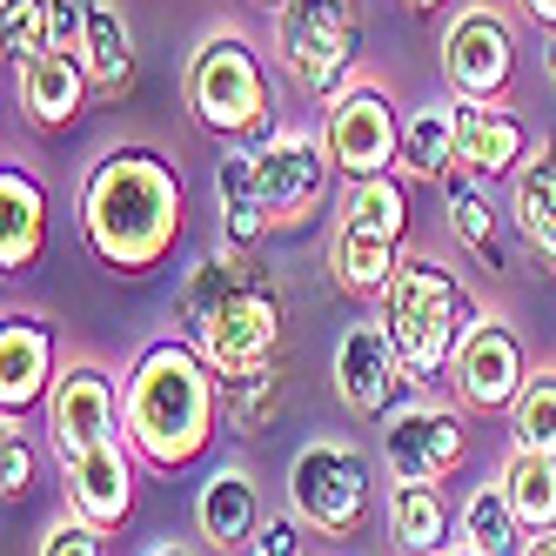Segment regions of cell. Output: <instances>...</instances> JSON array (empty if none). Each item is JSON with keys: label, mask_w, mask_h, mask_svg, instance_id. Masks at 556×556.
<instances>
[{"label": "cell", "mask_w": 556, "mask_h": 556, "mask_svg": "<svg viewBox=\"0 0 556 556\" xmlns=\"http://www.w3.org/2000/svg\"><path fill=\"white\" fill-rule=\"evenodd\" d=\"M74 215H81L88 255L108 275H122V282H141V275H154L181 242V222H188L181 168L162 148L122 141V148H108V154L88 162L81 194H74Z\"/></svg>", "instance_id": "6da1fadb"}, {"label": "cell", "mask_w": 556, "mask_h": 556, "mask_svg": "<svg viewBox=\"0 0 556 556\" xmlns=\"http://www.w3.org/2000/svg\"><path fill=\"white\" fill-rule=\"evenodd\" d=\"M175 323L215 363V376H242L282 363V329H289V302L275 268L255 249L215 242L188 262L181 289H175Z\"/></svg>", "instance_id": "7a4b0ae2"}, {"label": "cell", "mask_w": 556, "mask_h": 556, "mask_svg": "<svg viewBox=\"0 0 556 556\" xmlns=\"http://www.w3.org/2000/svg\"><path fill=\"white\" fill-rule=\"evenodd\" d=\"M122 422H128V443L148 469H188L202 463L215 429H222V376L188 336H162L148 342L128 376H122Z\"/></svg>", "instance_id": "3957f363"}, {"label": "cell", "mask_w": 556, "mask_h": 556, "mask_svg": "<svg viewBox=\"0 0 556 556\" xmlns=\"http://www.w3.org/2000/svg\"><path fill=\"white\" fill-rule=\"evenodd\" d=\"M376 315L395 336V355H403V369H409V389H435L450 376L456 349H463V336L476 329L483 308H476V295L463 289V275L443 255L409 249L403 268H395V282L382 289Z\"/></svg>", "instance_id": "277c9868"}, {"label": "cell", "mask_w": 556, "mask_h": 556, "mask_svg": "<svg viewBox=\"0 0 556 556\" xmlns=\"http://www.w3.org/2000/svg\"><path fill=\"white\" fill-rule=\"evenodd\" d=\"M181 101L194 114V128H208L215 141L268 135L275 81H268V61L255 48V34H242V27H208L202 41H194L188 67H181Z\"/></svg>", "instance_id": "5b68a950"}, {"label": "cell", "mask_w": 556, "mask_h": 556, "mask_svg": "<svg viewBox=\"0 0 556 556\" xmlns=\"http://www.w3.org/2000/svg\"><path fill=\"white\" fill-rule=\"evenodd\" d=\"M403 255H409V188H403V175L349 181L342 222L329 235V282L355 302H382Z\"/></svg>", "instance_id": "8992f818"}, {"label": "cell", "mask_w": 556, "mask_h": 556, "mask_svg": "<svg viewBox=\"0 0 556 556\" xmlns=\"http://www.w3.org/2000/svg\"><path fill=\"white\" fill-rule=\"evenodd\" d=\"M289 516L308 536H363V523L376 516V463L342 443V435H315V443L295 450L289 463Z\"/></svg>", "instance_id": "52a82bcc"}, {"label": "cell", "mask_w": 556, "mask_h": 556, "mask_svg": "<svg viewBox=\"0 0 556 556\" xmlns=\"http://www.w3.org/2000/svg\"><path fill=\"white\" fill-rule=\"evenodd\" d=\"M275 54L302 94L329 101L363 54V8L355 0H289L275 14Z\"/></svg>", "instance_id": "ba28073f"}, {"label": "cell", "mask_w": 556, "mask_h": 556, "mask_svg": "<svg viewBox=\"0 0 556 556\" xmlns=\"http://www.w3.org/2000/svg\"><path fill=\"white\" fill-rule=\"evenodd\" d=\"M323 141L342 181H376L395 175V154H403V114H395L389 88L369 74H349V81L323 101Z\"/></svg>", "instance_id": "9c48e42d"}, {"label": "cell", "mask_w": 556, "mask_h": 556, "mask_svg": "<svg viewBox=\"0 0 556 556\" xmlns=\"http://www.w3.org/2000/svg\"><path fill=\"white\" fill-rule=\"evenodd\" d=\"M516 14L496 8V0H463V8L443 21V41H435V61H443V81L463 101H503L516 81Z\"/></svg>", "instance_id": "30bf717a"}, {"label": "cell", "mask_w": 556, "mask_h": 556, "mask_svg": "<svg viewBox=\"0 0 556 556\" xmlns=\"http://www.w3.org/2000/svg\"><path fill=\"white\" fill-rule=\"evenodd\" d=\"M255 175L268 194V215L275 235H295L323 215L329 188H336V162H329V141L323 128H268L255 148Z\"/></svg>", "instance_id": "8fae6325"}, {"label": "cell", "mask_w": 556, "mask_h": 556, "mask_svg": "<svg viewBox=\"0 0 556 556\" xmlns=\"http://www.w3.org/2000/svg\"><path fill=\"white\" fill-rule=\"evenodd\" d=\"M469 456V429H463V403H429L409 395L382 416V469L389 483H450Z\"/></svg>", "instance_id": "7c38bea8"}, {"label": "cell", "mask_w": 556, "mask_h": 556, "mask_svg": "<svg viewBox=\"0 0 556 556\" xmlns=\"http://www.w3.org/2000/svg\"><path fill=\"white\" fill-rule=\"evenodd\" d=\"M443 382H450V395L463 409L509 416L516 395H523V382H530V349H523V336H516L503 315H476V329L463 336V349H456V363H450Z\"/></svg>", "instance_id": "4fadbf2b"}, {"label": "cell", "mask_w": 556, "mask_h": 556, "mask_svg": "<svg viewBox=\"0 0 556 556\" xmlns=\"http://www.w3.org/2000/svg\"><path fill=\"white\" fill-rule=\"evenodd\" d=\"M48 443L54 456H81L94 443H114V435H128L122 422V382H114L108 363H94V355H67V369L48 395Z\"/></svg>", "instance_id": "5bb4252c"}, {"label": "cell", "mask_w": 556, "mask_h": 556, "mask_svg": "<svg viewBox=\"0 0 556 556\" xmlns=\"http://www.w3.org/2000/svg\"><path fill=\"white\" fill-rule=\"evenodd\" d=\"M329 382H336V403L363 422H382L395 403H403V355H395V336L382 315H363V323H349V336L336 342V363H329Z\"/></svg>", "instance_id": "9a60e30c"}, {"label": "cell", "mask_w": 556, "mask_h": 556, "mask_svg": "<svg viewBox=\"0 0 556 556\" xmlns=\"http://www.w3.org/2000/svg\"><path fill=\"white\" fill-rule=\"evenodd\" d=\"M54 382H61V342L48 329V315L8 308V323H0V416L48 409Z\"/></svg>", "instance_id": "2e32d148"}, {"label": "cell", "mask_w": 556, "mask_h": 556, "mask_svg": "<svg viewBox=\"0 0 556 556\" xmlns=\"http://www.w3.org/2000/svg\"><path fill=\"white\" fill-rule=\"evenodd\" d=\"M61 490L74 516H88L114 536L135 516V443L114 435V443H94L81 456H61Z\"/></svg>", "instance_id": "e0dca14e"}, {"label": "cell", "mask_w": 556, "mask_h": 556, "mask_svg": "<svg viewBox=\"0 0 556 556\" xmlns=\"http://www.w3.org/2000/svg\"><path fill=\"white\" fill-rule=\"evenodd\" d=\"M262 523H268V509H262L255 469H249V463L208 469L202 496H194V530H202V543H208L215 556H249L255 536H262Z\"/></svg>", "instance_id": "ac0fdd59"}, {"label": "cell", "mask_w": 556, "mask_h": 556, "mask_svg": "<svg viewBox=\"0 0 556 556\" xmlns=\"http://www.w3.org/2000/svg\"><path fill=\"white\" fill-rule=\"evenodd\" d=\"M450 108H456V154H463V168L476 175V181H503V175H516L530 162V128L516 122V108H503V101H463V94H450Z\"/></svg>", "instance_id": "d6986e66"}, {"label": "cell", "mask_w": 556, "mask_h": 556, "mask_svg": "<svg viewBox=\"0 0 556 556\" xmlns=\"http://www.w3.org/2000/svg\"><path fill=\"white\" fill-rule=\"evenodd\" d=\"M14 94H21L27 128H74L88 94H94V81H88L81 54H41V61L14 67Z\"/></svg>", "instance_id": "ffe728a7"}, {"label": "cell", "mask_w": 556, "mask_h": 556, "mask_svg": "<svg viewBox=\"0 0 556 556\" xmlns=\"http://www.w3.org/2000/svg\"><path fill=\"white\" fill-rule=\"evenodd\" d=\"M215 215H222V242H235V249H262L275 235L268 194H262V175H255V148L228 141L215 154Z\"/></svg>", "instance_id": "44dd1931"}, {"label": "cell", "mask_w": 556, "mask_h": 556, "mask_svg": "<svg viewBox=\"0 0 556 556\" xmlns=\"http://www.w3.org/2000/svg\"><path fill=\"white\" fill-rule=\"evenodd\" d=\"M509 228L543 268H556V141H536L530 162L509 175Z\"/></svg>", "instance_id": "7402d4cb"}, {"label": "cell", "mask_w": 556, "mask_h": 556, "mask_svg": "<svg viewBox=\"0 0 556 556\" xmlns=\"http://www.w3.org/2000/svg\"><path fill=\"white\" fill-rule=\"evenodd\" d=\"M48 255V188L21 162L0 168V268L21 275Z\"/></svg>", "instance_id": "603a6c76"}, {"label": "cell", "mask_w": 556, "mask_h": 556, "mask_svg": "<svg viewBox=\"0 0 556 556\" xmlns=\"http://www.w3.org/2000/svg\"><path fill=\"white\" fill-rule=\"evenodd\" d=\"M443 215H450V235H456V249L483 268V275H503L509 268V242H503V215L496 202L483 194V181H476L469 168H456L443 181Z\"/></svg>", "instance_id": "cb8c5ba5"}, {"label": "cell", "mask_w": 556, "mask_h": 556, "mask_svg": "<svg viewBox=\"0 0 556 556\" xmlns=\"http://www.w3.org/2000/svg\"><path fill=\"white\" fill-rule=\"evenodd\" d=\"M456 509L443 483H389V543L395 556H450Z\"/></svg>", "instance_id": "d4e9b609"}, {"label": "cell", "mask_w": 556, "mask_h": 556, "mask_svg": "<svg viewBox=\"0 0 556 556\" xmlns=\"http://www.w3.org/2000/svg\"><path fill=\"white\" fill-rule=\"evenodd\" d=\"M456 168H463V154H456V108H450V101L416 108L409 122H403V154H395V175L443 188Z\"/></svg>", "instance_id": "484cf974"}, {"label": "cell", "mask_w": 556, "mask_h": 556, "mask_svg": "<svg viewBox=\"0 0 556 556\" xmlns=\"http://www.w3.org/2000/svg\"><path fill=\"white\" fill-rule=\"evenodd\" d=\"M81 67H88L94 94H108V101H122V94L135 88V27H128V14L114 8V0H88Z\"/></svg>", "instance_id": "4316f807"}, {"label": "cell", "mask_w": 556, "mask_h": 556, "mask_svg": "<svg viewBox=\"0 0 556 556\" xmlns=\"http://www.w3.org/2000/svg\"><path fill=\"white\" fill-rule=\"evenodd\" d=\"M496 490L509 496L516 523H523L530 536H536V530H556V456L516 450V443H509V456L496 463Z\"/></svg>", "instance_id": "83f0119b"}, {"label": "cell", "mask_w": 556, "mask_h": 556, "mask_svg": "<svg viewBox=\"0 0 556 556\" xmlns=\"http://www.w3.org/2000/svg\"><path fill=\"white\" fill-rule=\"evenodd\" d=\"M456 543L483 549V556H523L530 530L516 523V509H509V496L496 490V476H490V483L463 503V516H456Z\"/></svg>", "instance_id": "f1b7e54d"}, {"label": "cell", "mask_w": 556, "mask_h": 556, "mask_svg": "<svg viewBox=\"0 0 556 556\" xmlns=\"http://www.w3.org/2000/svg\"><path fill=\"white\" fill-rule=\"evenodd\" d=\"M275 416H282V363L222 376V422H228L235 435H262Z\"/></svg>", "instance_id": "f546056e"}, {"label": "cell", "mask_w": 556, "mask_h": 556, "mask_svg": "<svg viewBox=\"0 0 556 556\" xmlns=\"http://www.w3.org/2000/svg\"><path fill=\"white\" fill-rule=\"evenodd\" d=\"M509 443L556 456V363L530 369L523 395H516V409H509Z\"/></svg>", "instance_id": "4dcf8cb0"}, {"label": "cell", "mask_w": 556, "mask_h": 556, "mask_svg": "<svg viewBox=\"0 0 556 556\" xmlns=\"http://www.w3.org/2000/svg\"><path fill=\"white\" fill-rule=\"evenodd\" d=\"M0 41L14 67L54 54V0H0Z\"/></svg>", "instance_id": "1f68e13d"}, {"label": "cell", "mask_w": 556, "mask_h": 556, "mask_svg": "<svg viewBox=\"0 0 556 556\" xmlns=\"http://www.w3.org/2000/svg\"><path fill=\"white\" fill-rule=\"evenodd\" d=\"M27 483H34V443H27L21 416H0V496L21 503Z\"/></svg>", "instance_id": "d6a6232c"}, {"label": "cell", "mask_w": 556, "mask_h": 556, "mask_svg": "<svg viewBox=\"0 0 556 556\" xmlns=\"http://www.w3.org/2000/svg\"><path fill=\"white\" fill-rule=\"evenodd\" d=\"M41 556H108V530L88 523V516H74V509H61L48 523V536H41Z\"/></svg>", "instance_id": "836d02e7"}, {"label": "cell", "mask_w": 556, "mask_h": 556, "mask_svg": "<svg viewBox=\"0 0 556 556\" xmlns=\"http://www.w3.org/2000/svg\"><path fill=\"white\" fill-rule=\"evenodd\" d=\"M302 543H308V530L295 523V516H268L249 556H302Z\"/></svg>", "instance_id": "e575fe53"}, {"label": "cell", "mask_w": 556, "mask_h": 556, "mask_svg": "<svg viewBox=\"0 0 556 556\" xmlns=\"http://www.w3.org/2000/svg\"><path fill=\"white\" fill-rule=\"evenodd\" d=\"M516 14H523V21H536L543 34L556 27V0H516Z\"/></svg>", "instance_id": "d590c367"}, {"label": "cell", "mask_w": 556, "mask_h": 556, "mask_svg": "<svg viewBox=\"0 0 556 556\" xmlns=\"http://www.w3.org/2000/svg\"><path fill=\"white\" fill-rule=\"evenodd\" d=\"M543 81H549V94H556V27L543 34Z\"/></svg>", "instance_id": "8d00e7d4"}, {"label": "cell", "mask_w": 556, "mask_h": 556, "mask_svg": "<svg viewBox=\"0 0 556 556\" xmlns=\"http://www.w3.org/2000/svg\"><path fill=\"white\" fill-rule=\"evenodd\" d=\"M523 556H556V530H536V536L523 543Z\"/></svg>", "instance_id": "74e56055"}, {"label": "cell", "mask_w": 556, "mask_h": 556, "mask_svg": "<svg viewBox=\"0 0 556 556\" xmlns=\"http://www.w3.org/2000/svg\"><path fill=\"white\" fill-rule=\"evenodd\" d=\"M148 556H194V549H188V543H154Z\"/></svg>", "instance_id": "f35d334b"}, {"label": "cell", "mask_w": 556, "mask_h": 556, "mask_svg": "<svg viewBox=\"0 0 556 556\" xmlns=\"http://www.w3.org/2000/svg\"><path fill=\"white\" fill-rule=\"evenodd\" d=\"M403 8H409V14H435V8H443V0H403Z\"/></svg>", "instance_id": "ab89813d"}, {"label": "cell", "mask_w": 556, "mask_h": 556, "mask_svg": "<svg viewBox=\"0 0 556 556\" xmlns=\"http://www.w3.org/2000/svg\"><path fill=\"white\" fill-rule=\"evenodd\" d=\"M249 8H268V14H282V8H289V0H249Z\"/></svg>", "instance_id": "60d3db41"}, {"label": "cell", "mask_w": 556, "mask_h": 556, "mask_svg": "<svg viewBox=\"0 0 556 556\" xmlns=\"http://www.w3.org/2000/svg\"><path fill=\"white\" fill-rule=\"evenodd\" d=\"M450 556H483V549H469V543H456V549H450Z\"/></svg>", "instance_id": "b9f144b4"}, {"label": "cell", "mask_w": 556, "mask_h": 556, "mask_svg": "<svg viewBox=\"0 0 556 556\" xmlns=\"http://www.w3.org/2000/svg\"><path fill=\"white\" fill-rule=\"evenodd\" d=\"M355 8H363V0H355Z\"/></svg>", "instance_id": "7bdbcfd3"}]
</instances>
